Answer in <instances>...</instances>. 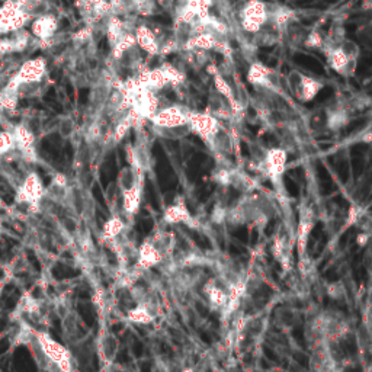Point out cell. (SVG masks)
Returning <instances> with one entry per match:
<instances>
[{
    "instance_id": "6da1fadb",
    "label": "cell",
    "mask_w": 372,
    "mask_h": 372,
    "mask_svg": "<svg viewBox=\"0 0 372 372\" xmlns=\"http://www.w3.org/2000/svg\"><path fill=\"white\" fill-rule=\"evenodd\" d=\"M47 76L48 69L45 59L36 57L27 60L13 71L2 92L9 93L16 99L38 96L44 92Z\"/></svg>"
},
{
    "instance_id": "7a4b0ae2",
    "label": "cell",
    "mask_w": 372,
    "mask_h": 372,
    "mask_svg": "<svg viewBox=\"0 0 372 372\" xmlns=\"http://www.w3.org/2000/svg\"><path fill=\"white\" fill-rule=\"evenodd\" d=\"M272 10L273 3L265 2V0H246L236 13V20L241 32L246 35H255L262 28L269 27Z\"/></svg>"
},
{
    "instance_id": "3957f363",
    "label": "cell",
    "mask_w": 372,
    "mask_h": 372,
    "mask_svg": "<svg viewBox=\"0 0 372 372\" xmlns=\"http://www.w3.org/2000/svg\"><path fill=\"white\" fill-rule=\"evenodd\" d=\"M133 79L141 87L152 90L155 93H159L160 90L169 86L172 87L182 86L186 80V76L183 71L176 69L173 64L164 63L163 66L156 67V69L140 70Z\"/></svg>"
},
{
    "instance_id": "277c9868",
    "label": "cell",
    "mask_w": 372,
    "mask_h": 372,
    "mask_svg": "<svg viewBox=\"0 0 372 372\" xmlns=\"http://www.w3.org/2000/svg\"><path fill=\"white\" fill-rule=\"evenodd\" d=\"M329 67L336 71L342 78H352L355 74L361 50L349 40H343L338 45L327 47L323 50Z\"/></svg>"
},
{
    "instance_id": "5b68a950",
    "label": "cell",
    "mask_w": 372,
    "mask_h": 372,
    "mask_svg": "<svg viewBox=\"0 0 372 372\" xmlns=\"http://www.w3.org/2000/svg\"><path fill=\"white\" fill-rule=\"evenodd\" d=\"M246 79L255 87V90L272 93V95L278 96H289L285 86V79H282L279 71L257 60H253L250 63Z\"/></svg>"
},
{
    "instance_id": "8992f818",
    "label": "cell",
    "mask_w": 372,
    "mask_h": 372,
    "mask_svg": "<svg viewBox=\"0 0 372 372\" xmlns=\"http://www.w3.org/2000/svg\"><path fill=\"white\" fill-rule=\"evenodd\" d=\"M288 95L300 103L311 102L324 89L326 83L322 79L308 76L300 70H291L285 79Z\"/></svg>"
},
{
    "instance_id": "52a82bcc",
    "label": "cell",
    "mask_w": 372,
    "mask_h": 372,
    "mask_svg": "<svg viewBox=\"0 0 372 372\" xmlns=\"http://www.w3.org/2000/svg\"><path fill=\"white\" fill-rule=\"evenodd\" d=\"M35 339L38 342L45 358L54 366L55 372H73L71 353L66 346L54 341L45 331L35 330Z\"/></svg>"
},
{
    "instance_id": "ba28073f",
    "label": "cell",
    "mask_w": 372,
    "mask_h": 372,
    "mask_svg": "<svg viewBox=\"0 0 372 372\" xmlns=\"http://www.w3.org/2000/svg\"><path fill=\"white\" fill-rule=\"evenodd\" d=\"M288 153L282 147H273L265 152L262 160L256 164V171L264 173L276 188L282 186V178L287 171Z\"/></svg>"
},
{
    "instance_id": "9c48e42d",
    "label": "cell",
    "mask_w": 372,
    "mask_h": 372,
    "mask_svg": "<svg viewBox=\"0 0 372 372\" xmlns=\"http://www.w3.org/2000/svg\"><path fill=\"white\" fill-rule=\"evenodd\" d=\"M45 198V186L41 178L35 172H31L25 179L17 185L16 202L28 206L31 210L36 211L41 206V201Z\"/></svg>"
},
{
    "instance_id": "30bf717a",
    "label": "cell",
    "mask_w": 372,
    "mask_h": 372,
    "mask_svg": "<svg viewBox=\"0 0 372 372\" xmlns=\"http://www.w3.org/2000/svg\"><path fill=\"white\" fill-rule=\"evenodd\" d=\"M189 108L180 103H172L162 106L150 118L152 128H179L188 125Z\"/></svg>"
},
{
    "instance_id": "8fae6325",
    "label": "cell",
    "mask_w": 372,
    "mask_h": 372,
    "mask_svg": "<svg viewBox=\"0 0 372 372\" xmlns=\"http://www.w3.org/2000/svg\"><path fill=\"white\" fill-rule=\"evenodd\" d=\"M188 125L191 133L196 134L207 145L213 141L217 133L222 128V122L210 113H199V110H189Z\"/></svg>"
},
{
    "instance_id": "7c38bea8",
    "label": "cell",
    "mask_w": 372,
    "mask_h": 372,
    "mask_svg": "<svg viewBox=\"0 0 372 372\" xmlns=\"http://www.w3.org/2000/svg\"><path fill=\"white\" fill-rule=\"evenodd\" d=\"M31 21L32 17L17 8L15 0H8L0 6V36L24 29Z\"/></svg>"
},
{
    "instance_id": "4fadbf2b",
    "label": "cell",
    "mask_w": 372,
    "mask_h": 372,
    "mask_svg": "<svg viewBox=\"0 0 372 372\" xmlns=\"http://www.w3.org/2000/svg\"><path fill=\"white\" fill-rule=\"evenodd\" d=\"M31 35L43 45H48L59 32V20L52 12L36 16L31 21Z\"/></svg>"
},
{
    "instance_id": "5bb4252c",
    "label": "cell",
    "mask_w": 372,
    "mask_h": 372,
    "mask_svg": "<svg viewBox=\"0 0 372 372\" xmlns=\"http://www.w3.org/2000/svg\"><path fill=\"white\" fill-rule=\"evenodd\" d=\"M314 224H315L314 210L310 206H304L301 208V213H300L299 224H296V238H295L296 250H299V255L301 259L306 256L307 246H308V238L311 236Z\"/></svg>"
},
{
    "instance_id": "9a60e30c",
    "label": "cell",
    "mask_w": 372,
    "mask_h": 372,
    "mask_svg": "<svg viewBox=\"0 0 372 372\" xmlns=\"http://www.w3.org/2000/svg\"><path fill=\"white\" fill-rule=\"evenodd\" d=\"M31 40L32 35L25 28L8 34L5 36H0V59L25 51L31 45Z\"/></svg>"
},
{
    "instance_id": "2e32d148",
    "label": "cell",
    "mask_w": 372,
    "mask_h": 372,
    "mask_svg": "<svg viewBox=\"0 0 372 372\" xmlns=\"http://www.w3.org/2000/svg\"><path fill=\"white\" fill-rule=\"evenodd\" d=\"M163 221L169 226L186 224V226H189L191 229L196 227V220L191 215L188 207H186V203L182 199L175 201L173 203H171V206L164 210Z\"/></svg>"
},
{
    "instance_id": "e0dca14e",
    "label": "cell",
    "mask_w": 372,
    "mask_h": 372,
    "mask_svg": "<svg viewBox=\"0 0 372 372\" xmlns=\"http://www.w3.org/2000/svg\"><path fill=\"white\" fill-rule=\"evenodd\" d=\"M96 348H98V355H99L101 362L106 366L113 365L120 350V342L115 334L110 333L109 330H102L99 333Z\"/></svg>"
},
{
    "instance_id": "ac0fdd59",
    "label": "cell",
    "mask_w": 372,
    "mask_h": 372,
    "mask_svg": "<svg viewBox=\"0 0 372 372\" xmlns=\"http://www.w3.org/2000/svg\"><path fill=\"white\" fill-rule=\"evenodd\" d=\"M163 259L164 256L160 253V250L152 243L150 238H147L143 241L140 249L137 250V260L134 266L141 272H147L148 269H152L160 262H163Z\"/></svg>"
},
{
    "instance_id": "d6986e66",
    "label": "cell",
    "mask_w": 372,
    "mask_h": 372,
    "mask_svg": "<svg viewBox=\"0 0 372 372\" xmlns=\"http://www.w3.org/2000/svg\"><path fill=\"white\" fill-rule=\"evenodd\" d=\"M202 291L203 294H206L210 306L214 310L222 311L226 308L229 303V292L221 281H217V279H210V281L203 284Z\"/></svg>"
},
{
    "instance_id": "ffe728a7",
    "label": "cell",
    "mask_w": 372,
    "mask_h": 372,
    "mask_svg": "<svg viewBox=\"0 0 372 372\" xmlns=\"http://www.w3.org/2000/svg\"><path fill=\"white\" fill-rule=\"evenodd\" d=\"M143 192H144V178H141L131 189H128L122 192L121 198V208L122 213L127 217H134L137 215L140 206H141V199H143Z\"/></svg>"
},
{
    "instance_id": "44dd1931",
    "label": "cell",
    "mask_w": 372,
    "mask_h": 372,
    "mask_svg": "<svg viewBox=\"0 0 372 372\" xmlns=\"http://www.w3.org/2000/svg\"><path fill=\"white\" fill-rule=\"evenodd\" d=\"M156 306L152 301V295L143 303H137L136 307L129 308L127 313V317L129 322L137 323V324H148L152 323L156 317Z\"/></svg>"
},
{
    "instance_id": "7402d4cb",
    "label": "cell",
    "mask_w": 372,
    "mask_h": 372,
    "mask_svg": "<svg viewBox=\"0 0 372 372\" xmlns=\"http://www.w3.org/2000/svg\"><path fill=\"white\" fill-rule=\"evenodd\" d=\"M125 229H127V224H125L124 218L118 214H113V217L105 222V226L102 229V238L105 241H109V243H113L117 237L122 234Z\"/></svg>"
},
{
    "instance_id": "603a6c76",
    "label": "cell",
    "mask_w": 372,
    "mask_h": 372,
    "mask_svg": "<svg viewBox=\"0 0 372 372\" xmlns=\"http://www.w3.org/2000/svg\"><path fill=\"white\" fill-rule=\"evenodd\" d=\"M141 178H145V173H141V172H137L134 171L131 166H127V167H122V169L118 173V179H117V185L118 188L122 192L131 189L133 186L141 179Z\"/></svg>"
},
{
    "instance_id": "cb8c5ba5",
    "label": "cell",
    "mask_w": 372,
    "mask_h": 372,
    "mask_svg": "<svg viewBox=\"0 0 372 372\" xmlns=\"http://www.w3.org/2000/svg\"><path fill=\"white\" fill-rule=\"evenodd\" d=\"M326 108H317L306 115V125L313 133H322L326 129Z\"/></svg>"
},
{
    "instance_id": "d4e9b609",
    "label": "cell",
    "mask_w": 372,
    "mask_h": 372,
    "mask_svg": "<svg viewBox=\"0 0 372 372\" xmlns=\"http://www.w3.org/2000/svg\"><path fill=\"white\" fill-rule=\"evenodd\" d=\"M153 133L164 140H180L191 133L189 125L179 128H153Z\"/></svg>"
},
{
    "instance_id": "484cf974",
    "label": "cell",
    "mask_w": 372,
    "mask_h": 372,
    "mask_svg": "<svg viewBox=\"0 0 372 372\" xmlns=\"http://www.w3.org/2000/svg\"><path fill=\"white\" fill-rule=\"evenodd\" d=\"M106 202H108V207L110 208V211H113V214H118V206H121V198H122V194L118 188V185L114 182V183H110L108 186V189H106ZM122 210V208H121Z\"/></svg>"
},
{
    "instance_id": "4316f807",
    "label": "cell",
    "mask_w": 372,
    "mask_h": 372,
    "mask_svg": "<svg viewBox=\"0 0 372 372\" xmlns=\"http://www.w3.org/2000/svg\"><path fill=\"white\" fill-rule=\"evenodd\" d=\"M295 323V313L292 308L282 307L276 311V324L281 329H291Z\"/></svg>"
},
{
    "instance_id": "83f0119b",
    "label": "cell",
    "mask_w": 372,
    "mask_h": 372,
    "mask_svg": "<svg viewBox=\"0 0 372 372\" xmlns=\"http://www.w3.org/2000/svg\"><path fill=\"white\" fill-rule=\"evenodd\" d=\"M59 133L62 134V137L64 138H70L74 133H76V122H74V120L71 117H64L59 121Z\"/></svg>"
},
{
    "instance_id": "f1b7e54d",
    "label": "cell",
    "mask_w": 372,
    "mask_h": 372,
    "mask_svg": "<svg viewBox=\"0 0 372 372\" xmlns=\"http://www.w3.org/2000/svg\"><path fill=\"white\" fill-rule=\"evenodd\" d=\"M327 294L331 296V299H342V296L345 295V287L342 284H330L327 287Z\"/></svg>"
},
{
    "instance_id": "f546056e",
    "label": "cell",
    "mask_w": 372,
    "mask_h": 372,
    "mask_svg": "<svg viewBox=\"0 0 372 372\" xmlns=\"http://www.w3.org/2000/svg\"><path fill=\"white\" fill-rule=\"evenodd\" d=\"M357 241H358L359 246H365L368 243V241H369V233H361V234H358Z\"/></svg>"
}]
</instances>
